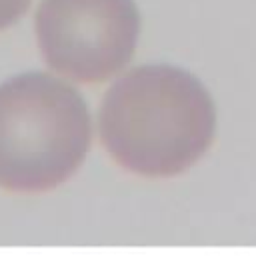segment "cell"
Here are the masks:
<instances>
[{
  "label": "cell",
  "mask_w": 256,
  "mask_h": 258,
  "mask_svg": "<svg viewBox=\"0 0 256 258\" xmlns=\"http://www.w3.org/2000/svg\"><path fill=\"white\" fill-rule=\"evenodd\" d=\"M100 138L130 172L176 176L208 150L216 110L208 90L188 72L166 64L134 68L106 94Z\"/></svg>",
  "instance_id": "6da1fadb"
},
{
  "label": "cell",
  "mask_w": 256,
  "mask_h": 258,
  "mask_svg": "<svg viewBox=\"0 0 256 258\" xmlns=\"http://www.w3.org/2000/svg\"><path fill=\"white\" fill-rule=\"evenodd\" d=\"M90 116L80 94L48 74H24L0 86V186L44 192L82 164Z\"/></svg>",
  "instance_id": "7a4b0ae2"
},
{
  "label": "cell",
  "mask_w": 256,
  "mask_h": 258,
  "mask_svg": "<svg viewBox=\"0 0 256 258\" xmlns=\"http://www.w3.org/2000/svg\"><path fill=\"white\" fill-rule=\"evenodd\" d=\"M36 34L54 70L78 82H102L132 58L140 14L134 0H42Z\"/></svg>",
  "instance_id": "3957f363"
},
{
  "label": "cell",
  "mask_w": 256,
  "mask_h": 258,
  "mask_svg": "<svg viewBox=\"0 0 256 258\" xmlns=\"http://www.w3.org/2000/svg\"><path fill=\"white\" fill-rule=\"evenodd\" d=\"M28 4L30 0H0V30L18 20L26 12Z\"/></svg>",
  "instance_id": "277c9868"
}]
</instances>
